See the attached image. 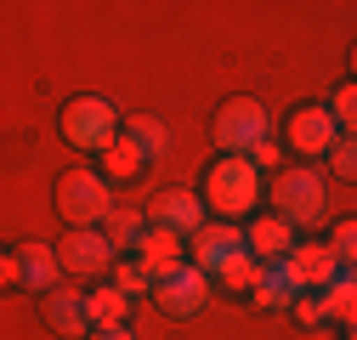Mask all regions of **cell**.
Returning a JSON list of instances; mask_svg holds the SVG:
<instances>
[{
    "mask_svg": "<svg viewBox=\"0 0 357 340\" xmlns=\"http://www.w3.org/2000/svg\"><path fill=\"white\" fill-rule=\"evenodd\" d=\"M204 204L215 210V222H238L261 210V170L238 153H221L204 170Z\"/></svg>",
    "mask_w": 357,
    "mask_h": 340,
    "instance_id": "1",
    "label": "cell"
},
{
    "mask_svg": "<svg viewBox=\"0 0 357 340\" xmlns=\"http://www.w3.org/2000/svg\"><path fill=\"white\" fill-rule=\"evenodd\" d=\"M108 187L114 182L102 176V170H85V164L63 170V176H57V216L68 227H102L108 210H114V193Z\"/></svg>",
    "mask_w": 357,
    "mask_h": 340,
    "instance_id": "2",
    "label": "cell"
},
{
    "mask_svg": "<svg viewBox=\"0 0 357 340\" xmlns=\"http://www.w3.org/2000/svg\"><path fill=\"white\" fill-rule=\"evenodd\" d=\"M63 142L68 148H79V153H102V148H114V137L125 131L119 125V114H114V102H102V97H74V102H63Z\"/></svg>",
    "mask_w": 357,
    "mask_h": 340,
    "instance_id": "3",
    "label": "cell"
},
{
    "mask_svg": "<svg viewBox=\"0 0 357 340\" xmlns=\"http://www.w3.org/2000/svg\"><path fill=\"white\" fill-rule=\"evenodd\" d=\"M324 176L312 164H284L278 176H273V216L295 222V227H312L324 216Z\"/></svg>",
    "mask_w": 357,
    "mask_h": 340,
    "instance_id": "4",
    "label": "cell"
},
{
    "mask_svg": "<svg viewBox=\"0 0 357 340\" xmlns=\"http://www.w3.org/2000/svg\"><path fill=\"white\" fill-rule=\"evenodd\" d=\"M266 131H273V119H266V102H255V97H233L215 114V148H227L238 159H250L266 142Z\"/></svg>",
    "mask_w": 357,
    "mask_h": 340,
    "instance_id": "5",
    "label": "cell"
},
{
    "mask_svg": "<svg viewBox=\"0 0 357 340\" xmlns=\"http://www.w3.org/2000/svg\"><path fill=\"white\" fill-rule=\"evenodd\" d=\"M284 148H295L301 153V164L306 159H329L335 153V142H340V125H335V114L329 108H318V102H306V108H295L289 119H284Z\"/></svg>",
    "mask_w": 357,
    "mask_h": 340,
    "instance_id": "6",
    "label": "cell"
},
{
    "mask_svg": "<svg viewBox=\"0 0 357 340\" xmlns=\"http://www.w3.org/2000/svg\"><path fill=\"white\" fill-rule=\"evenodd\" d=\"M284 267H289V278H295V289H301V295H306V289H312V295H324V289L340 278V267H346V261L335 255V244H329V238H301V244H295V255H289Z\"/></svg>",
    "mask_w": 357,
    "mask_h": 340,
    "instance_id": "7",
    "label": "cell"
},
{
    "mask_svg": "<svg viewBox=\"0 0 357 340\" xmlns=\"http://www.w3.org/2000/svg\"><path fill=\"white\" fill-rule=\"evenodd\" d=\"M63 272H79V278H102L108 267H114V244L102 238V227H68V238H63Z\"/></svg>",
    "mask_w": 357,
    "mask_h": 340,
    "instance_id": "8",
    "label": "cell"
},
{
    "mask_svg": "<svg viewBox=\"0 0 357 340\" xmlns=\"http://www.w3.org/2000/svg\"><path fill=\"white\" fill-rule=\"evenodd\" d=\"M188 249H193V267L199 272H221V261L227 255H238V249H250V238H244V227H233V222H204L193 238H188Z\"/></svg>",
    "mask_w": 357,
    "mask_h": 340,
    "instance_id": "9",
    "label": "cell"
},
{
    "mask_svg": "<svg viewBox=\"0 0 357 340\" xmlns=\"http://www.w3.org/2000/svg\"><path fill=\"white\" fill-rule=\"evenodd\" d=\"M153 301H159V312H170V318H193V312L210 301V272H199V267L188 261L182 272H170V278L153 289Z\"/></svg>",
    "mask_w": 357,
    "mask_h": 340,
    "instance_id": "10",
    "label": "cell"
},
{
    "mask_svg": "<svg viewBox=\"0 0 357 340\" xmlns=\"http://www.w3.org/2000/svg\"><path fill=\"white\" fill-rule=\"evenodd\" d=\"M244 238H250V255L261 267H278V261H289L295 255V222H284V216H255L250 227H244Z\"/></svg>",
    "mask_w": 357,
    "mask_h": 340,
    "instance_id": "11",
    "label": "cell"
},
{
    "mask_svg": "<svg viewBox=\"0 0 357 340\" xmlns=\"http://www.w3.org/2000/svg\"><path fill=\"white\" fill-rule=\"evenodd\" d=\"M182 244H188V238H176L170 227H148V233H142L137 261H142V272L153 278V289H159L170 272H182V267H188V261H182Z\"/></svg>",
    "mask_w": 357,
    "mask_h": 340,
    "instance_id": "12",
    "label": "cell"
},
{
    "mask_svg": "<svg viewBox=\"0 0 357 340\" xmlns=\"http://www.w3.org/2000/svg\"><path fill=\"white\" fill-rule=\"evenodd\" d=\"M12 255H17V289H34V295L63 289V284H57V278H63V255H57V249H46V244H17Z\"/></svg>",
    "mask_w": 357,
    "mask_h": 340,
    "instance_id": "13",
    "label": "cell"
},
{
    "mask_svg": "<svg viewBox=\"0 0 357 340\" xmlns=\"http://www.w3.org/2000/svg\"><path fill=\"white\" fill-rule=\"evenodd\" d=\"M210 216H204V193H165L159 204H153V227H170L176 238H193L199 227H204Z\"/></svg>",
    "mask_w": 357,
    "mask_h": 340,
    "instance_id": "14",
    "label": "cell"
},
{
    "mask_svg": "<svg viewBox=\"0 0 357 340\" xmlns=\"http://www.w3.org/2000/svg\"><path fill=\"white\" fill-rule=\"evenodd\" d=\"M46 323H52L57 334H68V340H79V334L97 329V323H91V301H85L79 289H52V295H46Z\"/></svg>",
    "mask_w": 357,
    "mask_h": 340,
    "instance_id": "15",
    "label": "cell"
},
{
    "mask_svg": "<svg viewBox=\"0 0 357 340\" xmlns=\"http://www.w3.org/2000/svg\"><path fill=\"white\" fill-rule=\"evenodd\" d=\"M97 164H102V176H108V182H137L142 170H148V153L119 131V137H114V148H102V153H97Z\"/></svg>",
    "mask_w": 357,
    "mask_h": 340,
    "instance_id": "16",
    "label": "cell"
},
{
    "mask_svg": "<svg viewBox=\"0 0 357 340\" xmlns=\"http://www.w3.org/2000/svg\"><path fill=\"white\" fill-rule=\"evenodd\" d=\"M324 312H329V323H340V329L357 323V267H340V278L324 289Z\"/></svg>",
    "mask_w": 357,
    "mask_h": 340,
    "instance_id": "17",
    "label": "cell"
},
{
    "mask_svg": "<svg viewBox=\"0 0 357 340\" xmlns=\"http://www.w3.org/2000/svg\"><path fill=\"white\" fill-rule=\"evenodd\" d=\"M295 278H289V267L278 261V267H266L261 272V284H255V295H250V301L261 307V312H278V307H295Z\"/></svg>",
    "mask_w": 357,
    "mask_h": 340,
    "instance_id": "18",
    "label": "cell"
},
{
    "mask_svg": "<svg viewBox=\"0 0 357 340\" xmlns=\"http://www.w3.org/2000/svg\"><path fill=\"white\" fill-rule=\"evenodd\" d=\"M142 233H148V222H142L130 204H114V210H108V222H102V238H108L114 249H130V255H137Z\"/></svg>",
    "mask_w": 357,
    "mask_h": 340,
    "instance_id": "19",
    "label": "cell"
},
{
    "mask_svg": "<svg viewBox=\"0 0 357 340\" xmlns=\"http://www.w3.org/2000/svg\"><path fill=\"white\" fill-rule=\"evenodd\" d=\"M261 272H266V267L255 261V255H250V249H238V255H227V261H221L215 284H221V289H233V295H255Z\"/></svg>",
    "mask_w": 357,
    "mask_h": 340,
    "instance_id": "20",
    "label": "cell"
},
{
    "mask_svg": "<svg viewBox=\"0 0 357 340\" xmlns=\"http://www.w3.org/2000/svg\"><path fill=\"white\" fill-rule=\"evenodd\" d=\"M85 301H91V323H97V329L125 323V312H130V295H125L119 284H97L91 295H85Z\"/></svg>",
    "mask_w": 357,
    "mask_h": 340,
    "instance_id": "21",
    "label": "cell"
},
{
    "mask_svg": "<svg viewBox=\"0 0 357 340\" xmlns=\"http://www.w3.org/2000/svg\"><path fill=\"white\" fill-rule=\"evenodd\" d=\"M125 137L137 142L148 159L170 148V131H165V119H153V114H125Z\"/></svg>",
    "mask_w": 357,
    "mask_h": 340,
    "instance_id": "22",
    "label": "cell"
},
{
    "mask_svg": "<svg viewBox=\"0 0 357 340\" xmlns=\"http://www.w3.org/2000/svg\"><path fill=\"white\" fill-rule=\"evenodd\" d=\"M329 114H335V125H340V137H357V79H346L340 91L329 97Z\"/></svg>",
    "mask_w": 357,
    "mask_h": 340,
    "instance_id": "23",
    "label": "cell"
},
{
    "mask_svg": "<svg viewBox=\"0 0 357 340\" xmlns=\"http://www.w3.org/2000/svg\"><path fill=\"white\" fill-rule=\"evenodd\" d=\"M329 244H335V255L346 267H357V216H346V222H335V233H329Z\"/></svg>",
    "mask_w": 357,
    "mask_h": 340,
    "instance_id": "24",
    "label": "cell"
},
{
    "mask_svg": "<svg viewBox=\"0 0 357 340\" xmlns=\"http://www.w3.org/2000/svg\"><path fill=\"white\" fill-rule=\"evenodd\" d=\"M114 284H119L125 295H142V289H153V278L142 272V261H137V255H130V261H119V267H114Z\"/></svg>",
    "mask_w": 357,
    "mask_h": 340,
    "instance_id": "25",
    "label": "cell"
},
{
    "mask_svg": "<svg viewBox=\"0 0 357 340\" xmlns=\"http://www.w3.org/2000/svg\"><path fill=\"white\" fill-rule=\"evenodd\" d=\"M329 164H335V176L357 182V137H340V142H335V153H329Z\"/></svg>",
    "mask_w": 357,
    "mask_h": 340,
    "instance_id": "26",
    "label": "cell"
},
{
    "mask_svg": "<svg viewBox=\"0 0 357 340\" xmlns=\"http://www.w3.org/2000/svg\"><path fill=\"white\" fill-rule=\"evenodd\" d=\"M295 318H301V329L324 323V318H329V312H324V295H312V289H306V295H295Z\"/></svg>",
    "mask_w": 357,
    "mask_h": 340,
    "instance_id": "27",
    "label": "cell"
},
{
    "mask_svg": "<svg viewBox=\"0 0 357 340\" xmlns=\"http://www.w3.org/2000/svg\"><path fill=\"white\" fill-rule=\"evenodd\" d=\"M278 159H284V148H278V142H273V137H266V142H261V148H255V153H250V164H255V170H273V176H278V170H284V164H278Z\"/></svg>",
    "mask_w": 357,
    "mask_h": 340,
    "instance_id": "28",
    "label": "cell"
},
{
    "mask_svg": "<svg viewBox=\"0 0 357 340\" xmlns=\"http://www.w3.org/2000/svg\"><path fill=\"white\" fill-rule=\"evenodd\" d=\"M85 340H137V334H130V323H108V329H91Z\"/></svg>",
    "mask_w": 357,
    "mask_h": 340,
    "instance_id": "29",
    "label": "cell"
},
{
    "mask_svg": "<svg viewBox=\"0 0 357 340\" xmlns=\"http://www.w3.org/2000/svg\"><path fill=\"white\" fill-rule=\"evenodd\" d=\"M0 278H6V284L17 289V255H12V249H6V261H0Z\"/></svg>",
    "mask_w": 357,
    "mask_h": 340,
    "instance_id": "30",
    "label": "cell"
},
{
    "mask_svg": "<svg viewBox=\"0 0 357 340\" xmlns=\"http://www.w3.org/2000/svg\"><path fill=\"white\" fill-rule=\"evenodd\" d=\"M351 79H357V46H351Z\"/></svg>",
    "mask_w": 357,
    "mask_h": 340,
    "instance_id": "31",
    "label": "cell"
},
{
    "mask_svg": "<svg viewBox=\"0 0 357 340\" xmlns=\"http://www.w3.org/2000/svg\"><path fill=\"white\" fill-rule=\"evenodd\" d=\"M346 340H357V323H351V329H346Z\"/></svg>",
    "mask_w": 357,
    "mask_h": 340,
    "instance_id": "32",
    "label": "cell"
}]
</instances>
